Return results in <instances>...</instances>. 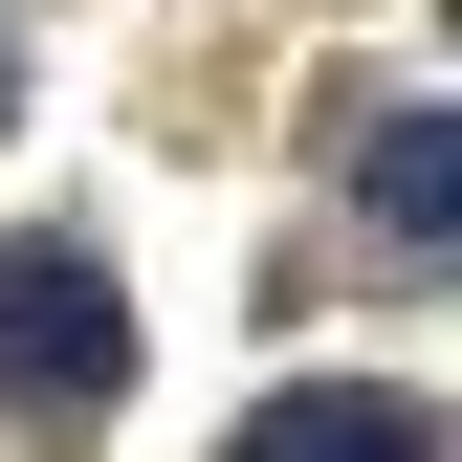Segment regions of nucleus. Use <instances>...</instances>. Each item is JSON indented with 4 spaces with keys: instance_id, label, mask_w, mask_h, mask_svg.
Segmentation results:
<instances>
[{
    "instance_id": "obj_1",
    "label": "nucleus",
    "mask_w": 462,
    "mask_h": 462,
    "mask_svg": "<svg viewBox=\"0 0 462 462\" xmlns=\"http://www.w3.org/2000/svg\"><path fill=\"white\" fill-rule=\"evenodd\" d=\"M0 396L23 419H110L133 396V286L88 243H0Z\"/></svg>"
},
{
    "instance_id": "obj_2",
    "label": "nucleus",
    "mask_w": 462,
    "mask_h": 462,
    "mask_svg": "<svg viewBox=\"0 0 462 462\" xmlns=\"http://www.w3.org/2000/svg\"><path fill=\"white\" fill-rule=\"evenodd\" d=\"M353 220H374V243H462V110H374Z\"/></svg>"
},
{
    "instance_id": "obj_3",
    "label": "nucleus",
    "mask_w": 462,
    "mask_h": 462,
    "mask_svg": "<svg viewBox=\"0 0 462 462\" xmlns=\"http://www.w3.org/2000/svg\"><path fill=\"white\" fill-rule=\"evenodd\" d=\"M264 440H309V462H419L440 440V396H374V374H309V396H264V419H243V462Z\"/></svg>"
},
{
    "instance_id": "obj_4",
    "label": "nucleus",
    "mask_w": 462,
    "mask_h": 462,
    "mask_svg": "<svg viewBox=\"0 0 462 462\" xmlns=\"http://www.w3.org/2000/svg\"><path fill=\"white\" fill-rule=\"evenodd\" d=\"M0 88H23V67H0Z\"/></svg>"
}]
</instances>
